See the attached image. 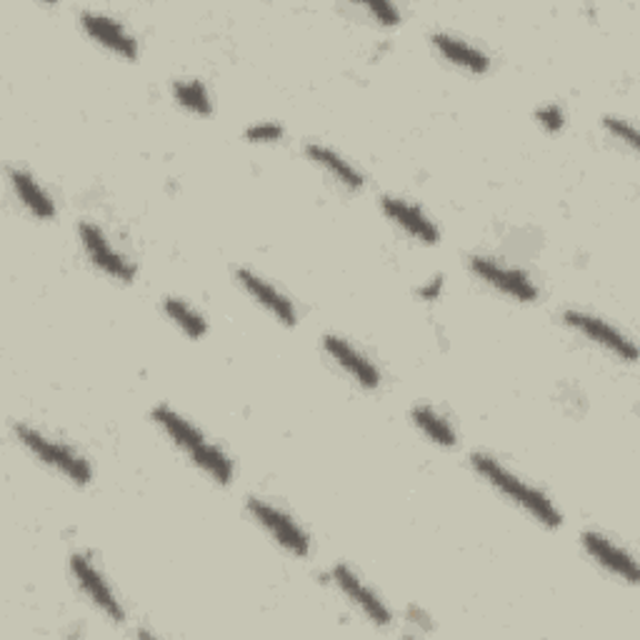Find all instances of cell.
I'll return each mask as SVG.
<instances>
[{"instance_id": "6da1fadb", "label": "cell", "mask_w": 640, "mask_h": 640, "mask_svg": "<svg viewBox=\"0 0 640 640\" xmlns=\"http://www.w3.org/2000/svg\"><path fill=\"white\" fill-rule=\"evenodd\" d=\"M153 420L163 428V433L173 440V446L183 450V453L193 460V466L206 470L216 483L228 486L230 480H233V460H230L216 443H210L190 420H186L168 406H156Z\"/></svg>"}, {"instance_id": "7a4b0ae2", "label": "cell", "mask_w": 640, "mask_h": 640, "mask_svg": "<svg viewBox=\"0 0 640 640\" xmlns=\"http://www.w3.org/2000/svg\"><path fill=\"white\" fill-rule=\"evenodd\" d=\"M470 463H473V468L488 480L490 486L500 490L506 498L513 500L516 506L528 510V513L533 516L540 526H548V528L563 526V513H560V510L553 506V500H550L546 493H540L538 488L528 486L526 480H520L516 473H510L506 466H500V460L486 453H473L470 456Z\"/></svg>"}, {"instance_id": "3957f363", "label": "cell", "mask_w": 640, "mask_h": 640, "mask_svg": "<svg viewBox=\"0 0 640 640\" xmlns=\"http://www.w3.org/2000/svg\"><path fill=\"white\" fill-rule=\"evenodd\" d=\"M16 436L20 443L40 460V463L56 468L58 473H63L66 478L73 480V483L88 486L90 478H93V470H90L88 460L83 456H78L76 450L68 448L66 443H58V440L48 438L46 433H40V430L30 426H16Z\"/></svg>"}, {"instance_id": "277c9868", "label": "cell", "mask_w": 640, "mask_h": 640, "mask_svg": "<svg viewBox=\"0 0 640 640\" xmlns=\"http://www.w3.org/2000/svg\"><path fill=\"white\" fill-rule=\"evenodd\" d=\"M248 513L253 516L258 523L268 530L270 538H273L278 546H283L290 556L306 558L310 553L308 533L300 528L298 520H293L286 513V510H280L278 506H270L268 500L250 498Z\"/></svg>"}, {"instance_id": "5b68a950", "label": "cell", "mask_w": 640, "mask_h": 640, "mask_svg": "<svg viewBox=\"0 0 640 640\" xmlns=\"http://www.w3.org/2000/svg\"><path fill=\"white\" fill-rule=\"evenodd\" d=\"M470 270H473L480 280H486L488 286H493L500 293L520 300V303H530V300L538 298L536 283L523 273V270L508 268L503 263H498L496 258L473 256L470 258Z\"/></svg>"}, {"instance_id": "8992f818", "label": "cell", "mask_w": 640, "mask_h": 640, "mask_svg": "<svg viewBox=\"0 0 640 640\" xmlns=\"http://www.w3.org/2000/svg\"><path fill=\"white\" fill-rule=\"evenodd\" d=\"M78 236L80 243H83L86 256L93 260V266L103 270L110 278L123 280V283H130L136 278V263L128 260L123 253L110 246V240L106 238L103 230H100L96 223H80L78 226Z\"/></svg>"}, {"instance_id": "52a82bcc", "label": "cell", "mask_w": 640, "mask_h": 640, "mask_svg": "<svg viewBox=\"0 0 640 640\" xmlns=\"http://www.w3.org/2000/svg\"><path fill=\"white\" fill-rule=\"evenodd\" d=\"M70 573H73L76 583L88 596L90 603H93L98 610H103V613L113 620V623H123L126 620L123 606H120V600L116 598L113 588H110L106 583V578L100 576V570L90 563L86 556L70 558Z\"/></svg>"}, {"instance_id": "ba28073f", "label": "cell", "mask_w": 640, "mask_h": 640, "mask_svg": "<svg viewBox=\"0 0 640 640\" xmlns=\"http://www.w3.org/2000/svg\"><path fill=\"white\" fill-rule=\"evenodd\" d=\"M566 323L570 328H576L578 333H583L586 338L593 340V343L610 350V353L618 356L620 360H628V363H633V360L638 358V350H636L633 340L620 333L618 328L610 326L608 320H603V318L583 313V310H568Z\"/></svg>"}, {"instance_id": "9c48e42d", "label": "cell", "mask_w": 640, "mask_h": 640, "mask_svg": "<svg viewBox=\"0 0 640 640\" xmlns=\"http://www.w3.org/2000/svg\"><path fill=\"white\" fill-rule=\"evenodd\" d=\"M80 26L86 28V33L98 40L100 46L113 50L120 58L133 60L138 56V40L128 33L123 23H118L113 16L96 13V10H86L80 13Z\"/></svg>"}, {"instance_id": "30bf717a", "label": "cell", "mask_w": 640, "mask_h": 640, "mask_svg": "<svg viewBox=\"0 0 640 640\" xmlns=\"http://www.w3.org/2000/svg\"><path fill=\"white\" fill-rule=\"evenodd\" d=\"M583 548L588 550V556L596 560V563L603 566L610 573L618 576L620 580H626V583L636 586L638 583V566L633 556L623 550L620 546H616L613 540H608L606 536L596 533V530H588L583 533Z\"/></svg>"}, {"instance_id": "8fae6325", "label": "cell", "mask_w": 640, "mask_h": 640, "mask_svg": "<svg viewBox=\"0 0 640 640\" xmlns=\"http://www.w3.org/2000/svg\"><path fill=\"white\" fill-rule=\"evenodd\" d=\"M236 278H238V283L246 288V293L253 300H258V303L263 306L270 316H276L283 326H296L298 313H296L293 300L280 293L273 283H268V280L256 276L253 270H248V268L236 270Z\"/></svg>"}, {"instance_id": "7c38bea8", "label": "cell", "mask_w": 640, "mask_h": 640, "mask_svg": "<svg viewBox=\"0 0 640 640\" xmlns=\"http://www.w3.org/2000/svg\"><path fill=\"white\" fill-rule=\"evenodd\" d=\"M380 206H383V213L393 220L396 226L403 228L410 238H416L418 243H426V246L438 243V238H440L438 226L418 206L408 203V200L403 198H393V196H386L383 200H380Z\"/></svg>"}, {"instance_id": "4fadbf2b", "label": "cell", "mask_w": 640, "mask_h": 640, "mask_svg": "<svg viewBox=\"0 0 640 640\" xmlns=\"http://www.w3.org/2000/svg\"><path fill=\"white\" fill-rule=\"evenodd\" d=\"M326 353L336 360V363L346 370V373L356 380L358 386H363L368 390H376L380 386V373L378 368L370 363V360L360 353L358 348H353L340 336H326L323 338Z\"/></svg>"}, {"instance_id": "5bb4252c", "label": "cell", "mask_w": 640, "mask_h": 640, "mask_svg": "<svg viewBox=\"0 0 640 640\" xmlns=\"http://www.w3.org/2000/svg\"><path fill=\"white\" fill-rule=\"evenodd\" d=\"M333 580H336V586L343 590L350 600H353V606L363 610V613L373 620L376 626H390L393 616H390L388 606L380 600L378 593H373V590H370L363 580L353 573V570H350L348 566H336Z\"/></svg>"}, {"instance_id": "9a60e30c", "label": "cell", "mask_w": 640, "mask_h": 640, "mask_svg": "<svg viewBox=\"0 0 640 640\" xmlns=\"http://www.w3.org/2000/svg\"><path fill=\"white\" fill-rule=\"evenodd\" d=\"M430 40H433V46L450 60V63L470 70V73H486V70L490 68L488 53H483V50L476 48L473 43H468V40L463 38L440 30V33L430 36Z\"/></svg>"}, {"instance_id": "2e32d148", "label": "cell", "mask_w": 640, "mask_h": 640, "mask_svg": "<svg viewBox=\"0 0 640 640\" xmlns=\"http://www.w3.org/2000/svg\"><path fill=\"white\" fill-rule=\"evenodd\" d=\"M10 186H13L16 196L20 203H23L30 213L36 218H53L56 216V203L53 198L48 196V190L38 183V180L28 173L23 168H10Z\"/></svg>"}, {"instance_id": "e0dca14e", "label": "cell", "mask_w": 640, "mask_h": 640, "mask_svg": "<svg viewBox=\"0 0 640 640\" xmlns=\"http://www.w3.org/2000/svg\"><path fill=\"white\" fill-rule=\"evenodd\" d=\"M306 153H308L310 160H313L316 166L326 168L328 173L333 176L340 186H346L350 190L363 188V176H360L358 170L350 166L343 156H338L333 148H328L323 143H308Z\"/></svg>"}, {"instance_id": "ac0fdd59", "label": "cell", "mask_w": 640, "mask_h": 640, "mask_svg": "<svg viewBox=\"0 0 640 640\" xmlns=\"http://www.w3.org/2000/svg\"><path fill=\"white\" fill-rule=\"evenodd\" d=\"M410 418H413V423L423 430V433L433 440V443L443 446V448H453L458 443V436H456L453 426H450L448 420L430 406H416Z\"/></svg>"}, {"instance_id": "d6986e66", "label": "cell", "mask_w": 640, "mask_h": 640, "mask_svg": "<svg viewBox=\"0 0 640 640\" xmlns=\"http://www.w3.org/2000/svg\"><path fill=\"white\" fill-rule=\"evenodd\" d=\"M163 310H166V316L173 320V323L183 330L186 336H190V338H203L206 336V330H208L206 318L200 316L196 308H190L186 300L166 298Z\"/></svg>"}, {"instance_id": "ffe728a7", "label": "cell", "mask_w": 640, "mask_h": 640, "mask_svg": "<svg viewBox=\"0 0 640 640\" xmlns=\"http://www.w3.org/2000/svg\"><path fill=\"white\" fill-rule=\"evenodd\" d=\"M173 96L180 106L190 110V113L210 116V110H213V100H210V96H208V88L196 78L176 80Z\"/></svg>"}, {"instance_id": "44dd1931", "label": "cell", "mask_w": 640, "mask_h": 640, "mask_svg": "<svg viewBox=\"0 0 640 640\" xmlns=\"http://www.w3.org/2000/svg\"><path fill=\"white\" fill-rule=\"evenodd\" d=\"M246 138L253 140V143H276V140L283 138V128L273 120H260V123L248 126Z\"/></svg>"}, {"instance_id": "7402d4cb", "label": "cell", "mask_w": 640, "mask_h": 640, "mask_svg": "<svg viewBox=\"0 0 640 640\" xmlns=\"http://www.w3.org/2000/svg\"><path fill=\"white\" fill-rule=\"evenodd\" d=\"M603 126H606V130L610 136L613 138H618V140H623L626 146H630V148H638V130L628 123V120H623V118H616V116H608V118H603Z\"/></svg>"}, {"instance_id": "603a6c76", "label": "cell", "mask_w": 640, "mask_h": 640, "mask_svg": "<svg viewBox=\"0 0 640 640\" xmlns=\"http://www.w3.org/2000/svg\"><path fill=\"white\" fill-rule=\"evenodd\" d=\"M538 123L543 126L548 133H558L560 128L566 126V113H563V108L556 106V103H550L546 108H540L538 110Z\"/></svg>"}, {"instance_id": "cb8c5ba5", "label": "cell", "mask_w": 640, "mask_h": 640, "mask_svg": "<svg viewBox=\"0 0 640 640\" xmlns=\"http://www.w3.org/2000/svg\"><path fill=\"white\" fill-rule=\"evenodd\" d=\"M366 8L373 13L380 23L383 26H396L400 23V13H398V8L393 3H386V0H370V3H366Z\"/></svg>"}, {"instance_id": "d4e9b609", "label": "cell", "mask_w": 640, "mask_h": 640, "mask_svg": "<svg viewBox=\"0 0 640 640\" xmlns=\"http://www.w3.org/2000/svg\"><path fill=\"white\" fill-rule=\"evenodd\" d=\"M440 288H443V280L433 278V280H430V286L420 288V296H423L426 300H436L440 296Z\"/></svg>"}]
</instances>
